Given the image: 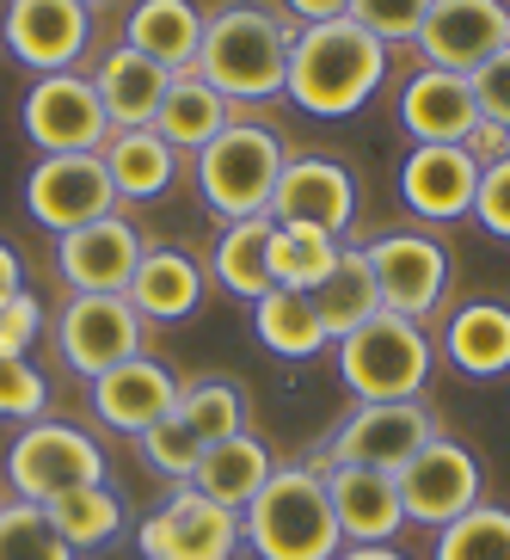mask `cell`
Listing matches in <instances>:
<instances>
[{"mask_svg":"<svg viewBox=\"0 0 510 560\" xmlns=\"http://www.w3.org/2000/svg\"><path fill=\"white\" fill-rule=\"evenodd\" d=\"M388 81V44L351 25V19H332V25H296V44H289V105H301L308 117H351L376 100V86Z\"/></svg>","mask_w":510,"mask_h":560,"instance_id":"6da1fadb","label":"cell"},{"mask_svg":"<svg viewBox=\"0 0 510 560\" xmlns=\"http://www.w3.org/2000/svg\"><path fill=\"white\" fill-rule=\"evenodd\" d=\"M240 542L259 560H339L345 536L332 517L327 475L313 462H283L240 505Z\"/></svg>","mask_w":510,"mask_h":560,"instance_id":"7a4b0ae2","label":"cell"},{"mask_svg":"<svg viewBox=\"0 0 510 560\" xmlns=\"http://www.w3.org/2000/svg\"><path fill=\"white\" fill-rule=\"evenodd\" d=\"M289 44H296V25L283 13H271L264 0H228L203 19L198 74L234 105L277 100L289 81Z\"/></svg>","mask_w":510,"mask_h":560,"instance_id":"3957f363","label":"cell"},{"mask_svg":"<svg viewBox=\"0 0 510 560\" xmlns=\"http://www.w3.org/2000/svg\"><path fill=\"white\" fill-rule=\"evenodd\" d=\"M283 166H289V142H283L271 124H240V117H234L210 149H198V198H203V210L222 215V222L271 215Z\"/></svg>","mask_w":510,"mask_h":560,"instance_id":"277c9868","label":"cell"},{"mask_svg":"<svg viewBox=\"0 0 510 560\" xmlns=\"http://www.w3.org/2000/svg\"><path fill=\"white\" fill-rule=\"evenodd\" d=\"M430 363H437V346L425 339V327L388 308L369 314L357 332L332 339V370L357 400H418Z\"/></svg>","mask_w":510,"mask_h":560,"instance_id":"5b68a950","label":"cell"},{"mask_svg":"<svg viewBox=\"0 0 510 560\" xmlns=\"http://www.w3.org/2000/svg\"><path fill=\"white\" fill-rule=\"evenodd\" d=\"M437 431L443 425H437V412L425 400H357L327 431L313 468H381V475H400Z\"/></svg>","mask_w":510,"mask_h":560,"instance_id":"8992f818","label":"cell"},{"mask_svg":"<svg viewBox=\"0 0 510 560\" xmlns=\"http://www.w3.org/2000/svg\"><path fill=\"white\" fill-rule=\"evenodd\" d=\"M93 480H105V450L93 444V431L68 425V419H32L7 444V487H13V499L50 505L56 493L93 487Z\"/></svg>","mask_w":510,"mask_h":560,"instance_id":"52a82bcc","label":"cell"},{"mask_svg":"<svg viewBox=\"0 0 510 560\" xmlns=\"http://www.w3.org/2000/svg\"><path fill=\"white\" fill-rule=\"evenodd\" d=\"M363 265H369V278H376L381 308L400 314V320H418V327H425L449 296V247L425 229L376 234V241L363 247Z\"/></svg>","mask_w":510,"mask_h":560,"instance_id":"ba28073f","label":"cell"},{"mask_svg":"<svg viewBox=\"0 0 510 560\" xmlns=\"http://www.w3.org/2000/svg\"><path fill=\"white\" fill-rule=\"evenodd\" d=\"M19 130L44 154H99L111 142V117H105L93 74L68 68V74H37L32 93L19 100Z\"/></svg>","mask_w":510,"mask_h":560,"instance_id":"9c48e42d","label":"cell"},{"mask_svg":"<svg viewBox=\"0 0 510 560\" xmlns=\"http://www.w3.org/2000/svg\"><path fill=\"white\" fill-rule=\"evenodd\" d=\"M394 480H400L406 524L430 529V536L486 499V468H479V456L467 444H455L449 431H437V438H430V444L418 450V456H412Z\"/></svg>","mask_w":510,"mask_h":560,"instance_id":"30bf717a","label":"cell"},{"mask_svg":"<svg viewBox=\"0 0 510 560\" xmlns=\"http://www.w3.org/2000/svg\"><path fill=\"white\" fill-rule=\"evenodd\" d=\"M135 555L142 560H234L240 555V511L203 499L198 487H173L135 524Z\"/></svg>","mask_w":510,"mask_h":560,"instance_id":"8fae6325","label":"cell"},{"mask_svg":"<svg viewBox=\"0 0 510 560\" xmlns=\"http://www.w3.org/2000/svg\"><path fill=\"white\" fill-rule=\"evenodd\" d=\"M142 346H149V320L130 308V296H68L56 314V358L86 382L142 358Z\"/></svg>","mask_w":510,"mask_h":560,"instance_id":"7c38bea8","label":"cell"},{"mask_svg":"<svg viewBox=\"0 0 510 560\" xmlns=\"http://www.w3.org/2000/svg\"><path fill=\"white\" fill-rule=\"evenodd\" d=\"M0 44L32 74H68L93 44V7L86 0H7Z\"/></svg>","mask_w":510,"mask_h":560,"instance_id":"4fadbf2b","label":"cell"},{"mask_svg":"<svg viewBox=\"0 0 510 560\" xmlns=\"http://www.w3.org/2000/svg\"><path fill=\"white\" fill-rule=\"evenodd\" d=\"M25 210L50 234L86 229V222L117 210L111 173L99 154H37V166L25 173Z\"/></svg>","mask_w":510,"mask_h":560,"instance_id":"5bb4252c","label":"cell"},{"mask_svg":"<svg viewBox=\"0 0 510 560\" xmlns=\"http://www.w3.org/2000/svg\"><path fill=\"white\" fill-rule=\"evenodd\" d=\"M498 50H510V0H430L418 25V56L443 74H474Z\"/></svg>","mask_w":510,"mask_h":560,"instance_id":"9a60e30c","label":"cell"},{"mask_svg":"<svg viewBox=\"0 0 510 560\" xmlns=\"http://www.w3.org/2000/svg\"><path fill=\"white\" fill-rule=\"evenodd\" d=\"M142 253H149L142 229L117 210L99 215V222H86V229L56 234V271H62V283L74 296H123Z\"/></svg>","mask_w":510,"mask_h":560,"instance_id":"2e32d148","label":"cell"},{"mask_svg":"<svg viewBox=\"0 0 510 560\" xmlns=\"http://www.w3.org/2000/svg\"><path fill=\"white\" fill-rule=\"evenodd\" d=\"M271 222L345 241L351 222H357V179L339 161H327V154H301V161L289 154V166L277 179V198H271Z\"/></svg>","mask_w":510,"mask_h":560,"instance_id":"e0dca14e","label":"cell"},{"mask_svg":"<svg viewBox=\"0 0 510 560\" xmlns=\"http://www.w3.org/2000/svg\"><path fill=\"white\" fill-rule=\"evenodd\" d=\"M86 400H93V419L105 431H123V438H142L149 425H161L166 412L179 407V376L166 370L161 358H130L105 370L99 382H86Z\"/></svg>","mask_w":510,"mask_h":560,"instance_id":"ac0fdd59","label":"cell"},{"mask_svg":"<svg viewBox=\"0 0 510 560\" xmlns=\"http://www.w3.org/2000/svg\"><path fill=\"white\" fill-rule=\"evenodd\" d=\"M327 475V499L339 517L345 548H376L394 542L406 529V505H400V480L381 468H320Z\"/></svg>","mask_w":510,"mask_h":560,"instance_id":"d6986e66","label":"cell"},{"mask_svg":"<svg viewBox=\"0 0 510 560\" xmlns=\"http://www.w3.org/2000/svg\"><path fill=\"white\" fill-rule=\"evenodd\" d=\"M474 191H479V166L461 149H412L400 161V203L425 222H461L474 215Z\"/></svg>","mask_w":510,"mask_h":560,"instance_id":"ffe728a7","label":"cell"},{"mask_svg":"<svg viewBox=\"0 0 510 560\" xmlns=\"http://www.w3.org/2000/svg\"><path fill=\"white\" fill-rule=\"evenodd\" d=\"M474 124H479V105H474V93H467L461 74L418 68V74L400 86V130H406L418 149H455V142H467Z\"/></svg>","mask_w":510,"mask_h":560,"instance_id":"44dd1931","label":"cell"},{"mask_svg":"<svg viewBox=\"0 0 510 560\" xmlns=\"http://www.w3.org/2000/svg\"><path fill=\"white\" fill-rule=\"evenodd\" d=\"M203 283H210V271H203L191 253L149 247L123 296H130V308L142 314L149 327H179V320H191V314L203 308Z\"/></svg>","mask_w":510,"mask_h":560,"instance_id":"7402d4cb","label":"cell"},{"mask_svg":"<svg viewBox=\"0 0 510 560\" xmlns=\"http://www.w3.org/2000/svg\"><path fill=\"white\" fill-rule=\"evenodd\" d=\"M203 7L198 0H135L123 19V44L161 62L166 74H191L203 50Z\"/></svg>","mask_w":510,"mask_h":560,"instance_id":"603a6c76","label":"cell"},{"mask_svg":"<svg viewBox=\"0 0 510 560\" xmlns=\"http://www.w3.org/2000/svg\"><path fill=\"white\" fill-rule=\"evenodd\" d=\"M166 81L173 74L161 62H149L142 50H130V44H117V50H105L93 62V93H99L111 130H149L166 100Z\"/></svg>","mask_w":510,"mask_h":560,"instance_id":"cb8c5ba5","label":"cell"},{"mask_svg":"<svg viewBox=\"0 0 510 560\" xmlns=\"http://www.w3.org/2000/svg\"><path fill=\"white\" fill-rule=\"evenodd\" d=\"M443 358L467 382L510 376V308L505 302H461L443 320Z\"/></svg>","mask_w":510,"mask_h":560,"instance_id":"d4e9b609","label":"cell"},{"mask_svg":"<svg viewBox=\"0 0 510 560\" xmlns=\"http://www.w3.org/2000/svg\"><path fill=\"white\" fill-rule=\"evenodd\" d=\"M99 161L111 173L117 203H154V198H166V185L179 179V154L166 149V136L154 124L149 130H111Z\"/></svg>","mask_w":510,"mask_h":560,"instance_id":"484cf974","label":"cell"},{"mask_svg":"<svg viewBox=\"0 0 510 560\" xmlns=\"http://www.w3.org/2000/svg\"><path fill=\"white\" fill-rule=\"evenodd\" d=\"M228 124H234V100H222L198 68L166 81V100H161V112H154V130L166 136V149H173V154H179V149H191V154L210 149Z\"/></svg>","mask_w":510,"mask_h":560,"instance_id":"4316f807","label":"cell"},{"mask_svg":"<svg viewBox=\"0 0 510 560\" xmlns=\"http://www.w3.org/2000/svg\"><path fill=\"white\" fill-rule=\"evenodd\" d=\"M210 278L222 296L234 302H259L271 290V215H252V222H228L222 241L210 253Z\"/></svg>","mask_w":510,"mask_h":560,"instance_id":"83f0119b","label":"cell"},{"mask_svg":"<svg viewBox=\"0 0 510 560\" xmlns=\"http://www.w3.org/2000/svg\"><path fill=\"white\" fill-rule=\"evenodd\" d=\"M271 468H277V462H271V450H264L252 431H240V438H222V444L203 450L198 475L185 480V487H198L203 499L240 511V505H247V499L264 487V475H271Z\"/></svg>","mask_w":510,"mask_h":560,"instance_id":"f1b7e54d","label":"cell"},{"mask_svg":"<svg viewBox=\"0 0 510 560\" xmlns=\"http://www.w3.org/2000/svg\"><path fill=\"white\" fill-rule=\"evenodd\" d=\"M313 314H320V327H327V339H345V332H357L369 314H381V296H376V278H369V265H363V247H339V259H332V271L308 290Z\"/></svg>","mask_w":510,"mask_h":560,"instance_id":"f546056e","label":"cell"},{"mask_svg":"<svg viewBox=\"0 0 510 560\" xmlns=\"http://www.w3.org/2000/svg\"><path fill=\"white\" fill-rule=\"evenodd\" d=\"M252 327H259V346H271L289 363H308V358H320V351H332L308 290H264V296L252 302Z\"/></svg>","mask_w":510,"mask_h":560,"instance_id":"4dcf8cb0","label":"cell"},{"mask_svg":"<svg viewBox=\"0 0 510 560\" xmlns=\"http://www.w3.org/2000/svg\"><path fill=\"white\" fill-rule=\"evenodd\" d=\"M44 511H50L56 536H62L74 555L111 548V542H117V529H123V499H117L105 480H93V487H68V493H56Z\"/></svg>","mask_w":510,"mask_h":560,"instance_id":"1f68e13d","label":"cell"},{"mask_svg":"<svg viewBox=\"0 0 510 560\" xmlns=\"http://www.w3.org/2000/svg\"><path fill=\"white\" fill-rule=\"evenodd\" d=\"M179 425L198 438L203 450L222 444V438H240L247 431V388L234 376H191L179 382Z\"/></svg>","mask_w":510,"mask_h":560,"instance_id":"d6a6232c","label":"cell"},{"mask_svg":"<svg viewBox=\"0 0 510 560\" xmlns=\"http://www.w3.org/2000/svg\"><path fill=\"white\" fill-rule=\"evenodd\" d=\"M339 247H345V241H332V234L271 222V290H313V283L332 271Z\"/></svg>","mask_w":510,"mask_h":560,"instance_id":"836d02e7","label":"cell"},{"mask_svg":"<svg viewBox=\"0 0 510 560\" xmlns=\"http://www.w3.org/2000/svg\"><path fill=\"white\" fill-rule=\"evenodd\" d=\"M430 560H510V505H486L461 511L455 524L437 529Z\"/></svg>","mask_w":510,"mask_h":560,"instance_id":"e575fe53","label":"cell"},{"mask_svg":"<svg viewBox=\"0 0 510 560\" xmlns=\"http://www.w3.org/2000/svg\"><path fill=\"white\" fill-rule=\"evenodd\" d=\"M0 560H81L56 536L50 511L32 499H0Z\"/></svg>","mask_w":510,"mask_h":560,"instance_id":"d590c367","label":"cell"},{"mask_svg":"<svg viewBox=\"0 0 510 560\" xmlns=\"http://www.w3.org/2000/svg\"><path fill=\"white\" fill-rule=\"evenodd\" d=\"M135 444H142V462H149L154 475H166L173 487H185V480L198 475V462H203V444L179 425V412H166L161 425H149Z\"/></svg>","mask_w":510,"mask_h":560,"instance_id":"8d00e7d4","label":"cell"},{"mask_svg":"<svg viewBox=\"0 0 510 560\" xmlns=\"http://www.w3.org/2000/svg\"><path fill=\"white\" fill-rule=\"evenodd\" d=\"M0 419L13 425L50 419V376L32 358H0Z\"/></svg>","mask_w":510,"mask_h":560,"instance_id":"74e56055","label":"cell"},{"mask_svg":"<svg viewBox=\"0 0 510 560\" xmlns=\"http://www.w3.org/2000/svg\"><path fill=\"white\" fill-rule=\"evenodd\" d=\"M430 0H351V25L376 37V44H418V25H425Z\"/></svg>","mask_w":510,"mask_h":560,"instance_id":"f35d334b","label":"cell"},{"mask_svg":"<svg viewBox=\"0 0 510 560\" xmlns=\"http://www.w3.org/2000/svg\"><path fill=\"white\" fill-rule=\"evenodd\" d=\"M44 332V302L32 290H19L13 302H0V358H25Z\"/></svg>","mask_w":510,"mask_h":560,"instance_id":"ab89813d","label":"cell"},{"mask_svg":"<svg viewBox=\"0 0 510 560\" xmlns=\"http://www.w3.org/2000/svg\"><path fill=\"white\" fill-rule=\"evenodd\" d=\"M467 93H474V105H479L486 124L510 130V50H498L486 68H474V74H467Z\"/></svg>","mask_w":510,"mask_h":560,"instance_id":"60d3db41","label":"cell"},{"mask_svg":"<svg viewBox=\"0 0 510 560\" xmlns=\"http://www.w3.org/2000/svg\"><path fill=\"white\" fill-rule=\"evenodd\" d=\"M474 222L498 241H510V161L479 166V191H474Z\"/></svg>","mask_w":510,"mask_h":560,"instance_id":"b9f144b4","label":"cell"},{"mask_svg":"<svg viewBox=\"0 0 510 560\" xmlns=\"http://www.w3.org/2000/svg\"><path fill=\"white\" fill-rule=\"evenodd\" d=\"M461 149L474 154V166H498V161H510V130H498V124H486V117H479Z\"/></svg>","mask_w":510,"mask_h":560,"instance_id":"7bdbcfd3","label":"cell"},{"mask_svg":"<svg viewBox=\"0 0 510 560\" xmlns=\"http://www.w3.org/2000/svg\"><path fill=\"white\" fill-rule=\"evenodd\" d=\"M283 7H289V25H332L351 13V0H283Z\"/></svg>","mask_w":510,"mask_h":560,"instance_id":"ee69618b","label":"cell"},{"mask_svg":"<svg viewBox=\"0 0 510 560\" xmlns=\"http://www.w3.org/2000/svg\"><path fill=\"white\" fill-rule=\"evenodd\" d=\"M19 290H25V259L13 241H0V302H13Z\"/></svg>","mask_w":510,"mask_h":560,"instance_id":"f6af8a7d","label":"cell"},{"mask_svg":"<svg viewBox=\"0 0 510 560\" xmlns=\"http://www.w3.org/2000/svg\"><path fill=\"white\" fill-rule=\"evenodd\" d=\"M339 560H406V555H400L394 542H376V548H345Z\"/></svg>","mask_w":510,"mask_h":560,"instance_id":"bcb514c9","label":"cell"},{"mask_svg":"<svg viewBox=\"0 0 510 560\" xmlns=\"http://www.w3.org/2000/svg\"><path fill=\"white\" fill-rule=\"evenodd\" d=\"M86 7H99V0H86Z\"/></svg>","mask_w":510,"mask_h":560,"instance_id":"7dc6e473","label":"cell"}]
</instances>
